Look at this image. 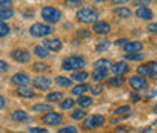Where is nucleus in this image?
<instances>
[{
	"instance_id": "nucleus-1",
	"label": "nucleus",
	"mask_w": 157,
	"mask_h": 133,
	"mask_svg": "<svg viewBox=\"0 0 157 133\" xmlns=\"http://www.w3.org/2000/svg\"><path fill=\"white\" fill-rule=\"evenodd\" d=\"M30 35L35 37V38H45L48 35L53 33V27L48 26V24H42V23H35L33 26H30L29 29Z\"/></svg>"
},
{
	"instance_id": "nucleus-2",
	"label": "nucleus",
	"mask_w": 157,
	"mask_h": 133,
	"mask_svg": "<svg viewBox=\"0 0 157 133\" xmlns=\"http://www.w3.org/2000/svg\"><path fill=\"white\" fill-rule=\"evenodd\" d=\"M85 59L82 56H68L63 62H62V68L65 71H70V70H82L85 67Z\"/></svg>"
},
{
	"instance_id": "nucleus-3",
	"label": "nucleus",
	"mask_w": 157,
	"mask_h": 133,
	"mask_svg": "<svg viewBox=\"0 0 157 133\" xmlns=\"http://www.w3.org/2000/svg\"><path fill=\"white\" fill-rule=\"evenodd\" d=\"M41 17L47 23H58L59 20L62 18V12L56 8H53V6H45L41 11Z\"/></svg>"
},
{
	"instance_id": "nucleus-4",
	"label": "nucleus",
	"mask_w": 157,
	"mask_h": 133,
	"mask_svg": "<svg viewBox=\"0 0 157 133\" xmlns=\"http://www.w3.org/2000/svg\"><path fill=\"white\" fill-rule=\"evenodd\" d=\"M98 18L95 9H91V8H83L77 12V20L80 23H85V24H91V23H95Z\"/></svg>"
},
{
	"instance_id": "nucleus-5",
	"label": "nucleus",
	"mask_w": 157,
	"mask_h": 133,
	"mask_svg": "<svg viewBox=\"0 0 157 133\" xmlns=\"http://www.w3.org/2000/svg\"><path fill=\"white\" fill-rule=\"evenodd\" d=\"M104 124V118H103V115H91V116H88L86 119H85V123H83V127L85 129H97L100 126H103Z\"/></svg>"
},
{
	"instance_id": "nucleus-6",
	"label": "nucleus",
	"mask_w": 157,
	"mask_h": 133,
	"mask_svg": "<svg viewBox=\"0 0 157 133\" xmlns=\"http://www.w3.org/2000/svg\"><path fill=\"white\" fill-rule=\"evenodd\" d=\"M11 57L20 64H26V62L30 61V53L27 50H23V49H15V50L11 52Z\"/></svg>"
},
{
	"instance_id": "nucleus-7",
	"label": "nucleus",
	"mask_w": 157,
	"mask_h": 133,
	"mask_svg": "<svg viewBox=\"0 0 157 133\" xmlns=\"http://www.w3.org/2000/svg\"><path fill=\"white\" fill-rule=\"evenodd\" d=\"M42 123L47 126H58L62 123V115L58 112H48L42 116Z\"/></svg>"
},
{
	"instance_id": "nucleus-8",
	"label": "nucleus",
	"mask_w": 157,
	"mask_h": 133,
	"mask_svg": "<svg viewBox=\"0 0 157 133\" xmlns=\"http://www.w3.org/2000/svg\"><path fill=\"white\" fill-rule=\"evenodd\" d=\"M130 85H132L135 89H137V91H142V89H147V88H148V82L140 76L130 77Z\"/></svg>"
},
{
	"instance_id": "nucleus-9",
	"label": "nucleus",
	"mask_w": 157,
	"mask_h": 133,
	"mask_svg": "<svg viewBox=\"0 0 157 133\" xmlns=\"http://www.w3.org/2000/svg\"><path fill=\"white\" fill-rule=\"evenodd\" d=\"M92 30H94L95 33H98V35H106V33L110 32V26H109V23H106V21H95Z\"/></svg>"
},
{
	"instance_id": "nucleus-10",
	"label": "nucleus",
	"mask_w": 157,
	"mask_h": 133,
	"mask_svg": "<svg viewBox=\"0 0 157 133\" xmlns=\"http://www.w3.org/2000/svg\"><path fill=\"white\" fill-rule=\"evenodd\" d=\"M50 85H52V82H50V79H47V77L38 76L33 79V86L38 88V89H48Z\"/></svg>"
},
{
	"instance_id": "nucleus-11",
	"label": "nucleus",
	"mask_w": 157,
	"mask_h": 133,
	"mask_svg": "<svg viewBox=\"0 0 157 133\" xmlns=\"http://www.w3.org/2000/svg\"><path fill=\"white\" fill-rule=\"evenodd\" d=\"M136 17L140 20H145V21H150V20L153 18V11L151 9H148L147 6H144V8H137L136 9Z\"/></svg>"
},
{
	"instance_id": "nucleus-12",
	"label": "nucleus",
	"mask_w": 157,
	"mask_h": 133,
	"mask_svg": "<svg viewBox=\"0 0 157 133\" xmlns=\"http://www.w3.org/2000/svg\"><path fill=\"white\" fill-rule=\"evenodd\" d=\"M124 50H125V53H139L142 50V42H139V41L127 42V44H124Z\"/></svg>"
},
{
	"instance_id": "nucleus-13",
	"label": "nucleus",
	"mask_w": 157,
	"mask_h": 133,
	"mask_svg": "<svg viewBox=\"0 0 157 133\" xmlns=\"http://www.w3.org/2000/svg\"><path fill=\"white\" fill-rule=\"evenodd\" d=\"M44 47H45L47 50L58 52V50H60V47H62V42H60V39H58V38H55V39H45V41H44Z\"/></svg>"
},
{
	"instance_id": "nucleus-14",
	"label": "nucleus",
	"mask_w": 157,
	"mask_h": 133,
	"mask_svg": "<svg viewBox=\"0 0 157 133\" xmlns=\"http://www.w3.org/2000/svg\"><path fill=\"white\" fill-rule=\"evenodd\" d=\"M110 68H112V71H113L115 76H122V74H125V73L128 71V65H127L125 62H117V64L112 65Z\"/></svg>"
},
{
	"instance_id": "nucleus-15",
	"label": "nucleus",
	"mask_w": 157,
	"mask_h": 133,
	"mask_svg": "<svg viewBox=\"0 0 157 133\" xmlns=\"http://www.w3.org/2000/svg\"><path fill=\"white\" fill-rule=\"evenodd\" d=\"M12 83L18 85V86H26L29 83V76L24 74V73H17L12 76Z\"/></svg>"
},
{
	"instance_id": "nucleus-16",
	"label": "nucleus",
	"mask_w": 157,
	"mask_h": 133,
	"mask_svg": "<svg viewBox=\"0 0 157 133\" xmlns=\"http://www.w3.org/2000/svg\"><path fill=\"white\" fill-rule=\"evenodd\" d=\"M110 67H112V64H110V61H107V59H98V61L94 62L95 71H107Z\"/></svg>"
},
{
	"instance_id": "nucleus-17",
	"label": "nucleus",
	"mask_w": 157,
	"mask_h": 133,
	"mask_svg": "<svg viewBox=\"0 0 157 133\" xmlns=\"http://www.w3.org/2000/svg\"><path fill=\"white\" fill-rule=\"evenodd\" d=\"M115 15L119 18H130L132 17V11L127 8V6H119L115 9Z\"/></svg>"
},
{
	"instance_id": "nucleus-18",
	"label": "nucleus",
	"mask_w": 157,
	"mask_h": 133,
	"mask_svg": "<svg viewBox=\"0 0 157 133\" xmlns=\"http://www.w3.org/2000/svg\"><path fill=\"white\" fill-rule=\"evenodd\" d=\"M12 119H14V121H21V123H24V121L29 119V116H27V114H26L24 111H15V112L12 114Z\"/></svg>"
},
{
	"instance_id": "nucleus-19",
	"label": "nucleus",
	"mask_w": 157,
	"mask_h": 133,
	"mask_svg": "<svg viewBox=\"0 0 157 133\" xmlns=\"http://www.w3.org/2000/svg\"><path fill=\"white\" fill-rule=\"evenodd\" d=\"M17 92H18V95H21V97H26V98L33 97V91H32L30 88H27V86H18Z\"/></svg>"
},
{
	"instance_id": "nucleus-20",
	"label": "nucleus",
	"mask_w": 157,
	"mask_h": 133,
	"mask_svg": "<svg viewBox=\"0 0 157 133\" xmlns=\"http://www.w3.org/2000/svg\"><path fill=\"white\" fill-rule=\"evenodd\" d=\"M77 103H78V106H82V108H88V106L92 104V98L91 97H86V95H78Z\"/></svg>"
},
{
	"instance_id": "nucleus-21",
	"label": "nucleus",
	"mask_w": 157,
	"mask_h": 133,
	"mask_svg": "<svg viewBox=\"0 0 157 133\" xmlns=\"http://www.w3.org/2000/svg\"><path fill=\"white\" fill-rule=\"evenodd\" d=\"M33 53H35V56H38V57H47L48 56V50H47L44 45H36V47L33 49Z\"/></svg>"
},
{
	"instance_id": "nucleus-22",
	"label": "nucleus",
	"mask_w": 157,
	"mask_h": 133,
	"mask_svg": "<svg viewBox=\"0 0 157 133\" xmlns=\"http://www.w3.org/2000/svg\"><path fill=\"white\" fill-rule=\"evenodd\" d=\"M88 89H89L88 85H85V83H78L77 86L73 88V94L74 95H83V92H86Z\"/></svg>"
},
{
	"instance_id": "nucleus-23",
	"label": "nucleus",
	"mask_w": 157,
	"mask_h": 133,
	"mask_svg": "<svg viewBox=\"0 0 157 133\" xmlns=\"http://www.w3.org/2000/svg\"><path fill=\"white\" fill-rule=\"evenodd\" d=\"M89 77V74L86 73V71H77V73H74L73 76H71V80H76V82H83V80H86Z\"/></svg>"
},
{
	"instance_id": "nucleus-24",
	"label": "nucleus",
	"mask_w": 157,
	"mask_h": 133,
	"mask_svg": "<svg viewBox=\"0 0 157 133\" xmlns=\"http://www.w3.org/2000/svg\"><path fill=\"white\" fill-rule=\"evenodd\" d=\"M122 83H124V77L122 76H113L112 79L107 80V85H109V86H119V85H122Z\"/></svg>"
},
{
	"instance_id": "nucleus-25",
	"label": "nucleus",
	"mask_w": 157,
	"mask_h": 133,
	"mask_svg": "<svg viewBox=\"0 0 157 133\" xmlns=\"http://www.w3.org/2000/svg\"><path fill=\"white\" fill-rule=\"evenodd\" d=\"M14 15V11L11 8L8 9H0V21H5V20H9Z\"/></svg>"
},
{
	"instance_id": "nucleus-26",
	"label": "nucleus",
	"mask_w": 157,
	"mask_h": 133,
	"mask_svg": "<svg viewBox=\"0 0 157 133\" xmlns=\"http://www.w3.org/2000/svg\"><path fill=\"white\" fill-rule=\"evenodd\" d=\"M56 83H58L59 86L68 88V86H71V79H68V77H63V76H59V77H56Z\"/></svg>"
},
{
	"instance_id": "nucleus-27",
	"label": "nucleus",
	"mask_w": 157,
	"mask_h": 133,
	"mask_svg": "<svg viewBox=\"0 0 157 133\" xmlns=\"http://www.w3.org/2000/svg\"><path fill=\"white\" fill-rule=\"evenodd\" d=\"M62 98H63L62 92H50V94L47 95V100L52 101V103H58V101H60Z\"/></svg>"
},
{
	"instance_id": "nucleus-28",
	"label": "nucleus",
	"mask_w": 157,
	"mask_h": 133,
	"mask_svg": "<svg viewBox=\"0 0 157 133\" xmlns=\"http://www.w3.org/2000/svg\"><path fill=\"white\" fill-rule=\"evenodd\" d=\"M74 104H76V101H74L73 98H67V100H63V101L60 103V108H62L63 111H68V109H71Z\"/></svg>"
},
{
	"instance_id": "nucleus-29",
	"label": "nucleus",
	"mask_w": 157,
	"mask_h": 133,
	"mask_svg": "<svg viewBox=\"0 0 157 133\" xmlns=\"http://www.w3.org/2000/svg\"><path fill=\"white\" fill-rule=\"evenodd\" d=\"M128 112H130V106H121V108L115 109L113 115H117V116H122V115H127Z\"/></svg>"
},
{
	"instance_id": "nucleus-30",
	"label": "nucleus",
	"mask_w": 157,
	"mask_h": 133,
	"mask_svg": "<svg viewBox=\"0 0 157 133\" xmlns=\"http://www.w3.org/2000/svg\"><path fill=\"white\" fill-rule=\"evenodd\" d=\"M82 5H83L82 0H65V6H68V8H78Z\"/></svg>"
},
{
	"instance_id": "nucleus-31",
	"label": "nucleus",
	"mask_w": 157,
	"mask_h": 133,
	"mask_svg": "<svg viewBox=\"0 0 157 133\" xmlns=\"http://www.w3.org/2000/svg\"><path fill=\"white\" fill-rule=\"evenodd\" d=\"M107 77V71H95L94 74H92V79L95 80V82H100V80H103V79H106Z\"/></svg>"
},
{
	"instance_id": "nucleus-32",
	"label": "nucleus",
	"mask_w": 157,
	"mask_h": 133,
	"mask_svg": "<svg viewBox=\"0 0 157 133\" xmlns=\"http://www.w3.org/2000/svg\"><path fill=\"white\" fill-rule=\"evenodd\" d=\"M9 33V26L5 21H0V37H6Z\"/></svg>"
},
{
	"instance_id": "nucleus-33",
	"label": "nucleus",
	"mask_w": 157,
	"mask_h": 133,
	"mask_svg": "<svg viewBox=\"0 0 157 133\" xmlns=\"http://www.w3.org/2000/svg\"><path fill=\"white\" fill-rule=\"evenodd\" d=\"M125 59L127 61H140V59H144V55L142 53H128V55H125Z\"/></svg>"
},
{
	"instance_id": "nucleus-34",
	"label": "nucleus",
	"mask_w": 157,
	"mask_h": 133,
	"mask_svg": "<svg viewBox=\"0 0 157 133\" xmlns=\"http://www.w3.org/2000/svg\"><path fill=\"white\" fill-rule=\"evenodd\" d=\"M147 67H148V71L151 76H157V62H150V64H147Z\"/></svg>"
},
{
	"instance_id": "nucleus-35",
	"label": "nucleus",
	"mask_w": 157,
	"mask_h": 133,
	"mask_svg": "<svg viewBox=\"0 0 157 133\" xmlns=\"http://www.w3.org/2000/svg\"><path fill=\"white\" fill-rule=\"evenodd\" d=\"M58 133H77V127H74V126H68V127L60 129Z\"/></svg>"
},
{
	"instance_id": "nucleus-36",
	"label": "nucleus",
	"mask_w": 157,
	"mask_h": 133,
	"mask_svg": "<svg viewBox=\"0 0 157 133\" xmlns=\"http://www.w3.org/2000/svg\"><path fill=\"white\" fill-rule=\"evenodd\" d=\"M32 111H35V112H39V111H50V106H48V104H35V106L32 108Z\"/></svg>"
},
{
	"instance_id": "nucleus-37",
	"label": "nucleus",
	"mask_w": 157,
	"mask_h": 133,
	"mask_svg": "<svg viewBox=\"0 0 157 133\" xmlns=\"http://www.w3.org/2000/svg\"><path fill=\"white\" fill-rule=\"evenodd\" d=\"M85 115H86V114H85L82 109H78V111H74V112L71 114V118H73V119H82Z\"/></svg>"
},
{
	"instance_id": "nucleus-38",
	"label": "nucleus",
	"mask_w": 157,
	"mask_h": 133,
	"mask_svg": "<svg viewBox=\"0 0 157 133\" xmlns=\"http://www.w3.org/2000/svg\"><path fill=\"white\" fill-rule=\"evenodd\" d=\"M137 74H139V76L150 74V71H148V67H147V65H139V67H137Z\"/></svg>"
},
{
	"instance_id": "nucleus-39",
	"label": "nucleus",
	"mask_w": 157,
	"mask_h": 133,
	"mask_svg": "<svg viewBox=\"0 0 157 133\" xmlns=\"http://www.w3.org/2000/svg\"><path fill=\"white\" fill-rule=\"evenodd\" d=\"M109 47V41H100L97 44V50L98 52H103V50H106Z\"/></svg>"
},
{
	"instance_id": "nucleus-40",
	"label": "nucleus",
	"mask_w": 157,
	"mask_h": 133,
	"mask_svg": "<svg viewBox=\"0 0 157 133\" xmlns=\"http://www.w3.org/2000/svg\"><path fill=\"white\" fill-rule=\"evenodd\" d=\"M12 6V0H0V9H8Z\"/></svg>"
},
{
	"instance_id": "nucleus-41",
	"label": "nucleus",
	"mask_w": 157,
	"mask_h": 133,
	"mask_svg": "<svg viewBox=\"0 0 157 133\" xmlns=\"http://www.w3.org/2000/svg\"><path fill=\"white\" fill-rule=\"evenodd\" d=\"M101 91H103V86H100V85H94V86H91V92H92L94 95L101 94Z\"/></svg>"
},
{
	"instance_id": "nucleus-42",
	"label": "nucleus",
	"mask_w": 157,
	"mask_h": 133,
	"mask_svg": "<svg viewBox=\"0 0 157 133\" xmlns=\"http://www.w3.org/2000/svg\"><path fill=\"white\" fill-rule=\"evenodd\" d=\"M29 133H48L45 129L41 127H29Z\"/></svg>"
},
{
	"instance_id": "nucleus-43",
	"label": "nucleus",
	"mask_w": 157,
	"mask_h": 133,
	"mask_svg": "<svg viewBox=\"0 0 157 133\" xmlns=\"http://www.w3.org/2000/svg\"><path fill=\"white\" fill-rule=\"evenodd\" d=\"M47 68H48L47 64H41V62L35 64V70H36V71H44V70H47Z\"/></svg>"
},
{
	"instance_id": "nucleus-44",
	"label": "nucleus",
	"mask_w": 157,
	"mask_h": 133,
	"mask_svg": "<svg viewBox=\"0 0 157 133\" xmlns=\"http://www.w3.org/2000/svg\"><path fill=\"white\" fill-rule=\"evenodd\" d=\"M147 30L148 32H153V33H157V23H151L147 26Z\"/></svg>"
},
{
	"instance_id": "nucleus-45",
	"label": "nucleus",
	"mask_w": 157,
	"mask_h": 133,
	"mask_svg": "<svg viewBox=\"0 0 157 133\" xmlns=\"http://www.w3.org/2000/svg\"><path fill=\"white\" fill-rule=\"evenodd\" d=\"M8 70V64L5 61H0V73H5Z\"/></svg>"
},
{
	"instance_id": "nucleus-46",
	"label": "nucleus",
	"mask_w": 157,
	"mask_h": 133,
	"mask_svg": "<svg viewBox=\"0 0 157 133\" xmlns=\"http://www.w3.org/2000/svg\"><path fill=\"white\" fill-rule=\"evenodd\" d=\"M89 35H91V32H86V30H85V29H83V30H80V32H78V37H82V38H88V37H89Z\"/></svg>"
},
{
	"instance_id": "nucleus-47",
	"label": "nucleus",
	"mask_w": 157,
	"mask_h": 133,
	"mask_svg": "<svg viewBox=\"0 0 157 133\" xmlns=\"http://www.w3.org/2000/svg\"><path fill=\"white\" fill-rule=\"evenodd\" d=\"M136 5L140 6V8H144V5H150V0H137Z\"/></svg>"
},
{
	"instance_id": "nucleus-48",
	"label": "nucleus",
	"mask_w": 157,
	"mask_h": 133,
	"mask_svg": "<svg viewBox=\"0 0 157 133\" xmlns=\"http://www.w3.org/2000/svg\"><path fill=\"white\" fill-rule=\"evenodd\" d=\"M113 5H124V3H128L130 0H112Z\"/></svg>"
},
{
	"instance_id": "nucleus-49",
	"label": "nucleus",
	"mask_w": 157,
	"mask_h": 133,
	"mask_svg": "<svg viewBox=\"0 0 157 133\" xmlns=\"http://www.w3.org/2000/svg\"><path fill=\"white\" fill-rule=\"evenodd\" d=\"M3 108H5V98L0 95V109H3Z\"/></svg>"
},
{
	"instance_id": "nucleus-50",
	"label": "nucleus",
	"mask_w": 157,
	"mask_h": 133,
	"mask_svg": "<svg viewBox=\"0 0 157 133\" xmlns=\"http://www.w3.org/2000/svg\"><path fill=\"white\" fill-rule=\"evenodd\" d=\"M124 42H125V41H124V39H119V41H117V42H115V44H117V45H122V44H124Z\"/></svg>"
},
{
	"instance_id": "nucleus-51",
	"label": "nucleus",
	"mask_w": 157,
	"mask_h": 133,
	"mask_svg": "<svg viewBox=\"0 0 157 133\" xmlns=\"http://www.w3.org/2000/svg\"><path fill=\"white\" fill-rule=\"evenodd\" d=\"M154 112H157V104H156V106H154Z\"/></svg>"
},
{
	"instance_id": "nucleus-52",
	"label": "nucleus",
	"mask_w": 157,
	"mask_h": 133,
	"mask_svg": "<svg viewBox=\"0 0 157 133\" xmlns=\"http://www.w3.org/2000/svg\"><path fill=\"white\" fill-rule=\"evenodd\" d=\"M95 2H106V0H95Z\"/></svg>"
}]
</instances>
